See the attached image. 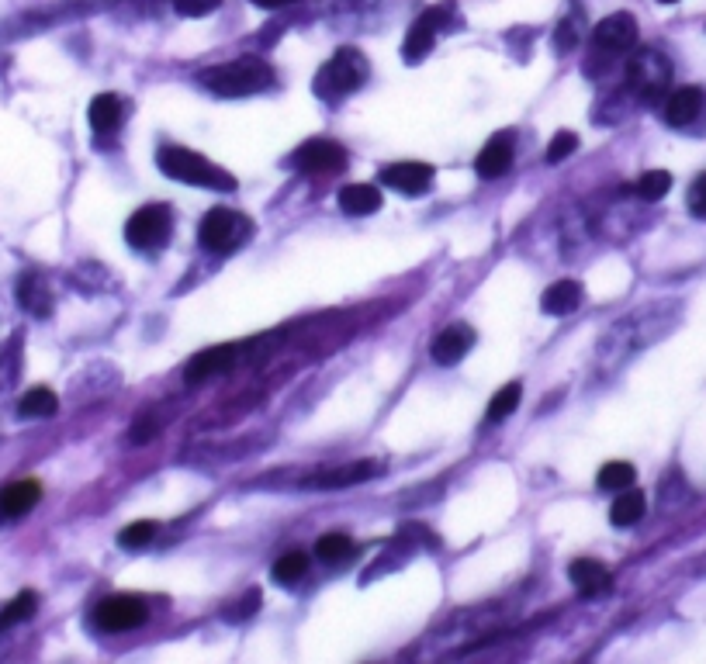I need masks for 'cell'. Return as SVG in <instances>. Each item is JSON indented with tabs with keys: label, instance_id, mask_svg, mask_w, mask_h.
I'll return each mask as SVG.
<instances>
[{
	"label": "cell",
	"instance_id": "cell-1",
	"mask_svg": "<svg viewBox=\"0 0 706 664\" xmlns=\"http://www.w3.org/2000/svg\"><path fill=\"white\" fill-rule=\"evenodd\" d=\"M201 83L205 90L219 97H250V94H260L274 83V70L257 56H243V59H232V63H222L215 70L201 73Z\"/></svg>",
	"mask_w": 706,
	"mask_h": 664
},
{
	"label": "cell",
	"instance_id": "cell-2",
	"mask_svg": "<svg viewBox=\"0 0 706 664\" xmlns=\"http://www.w3.org/2000/svg\"><path fill=\"white\" fill-rule=\"evenodd\" d=\"M160 170L167 173L170 180H180V184H194V187H208V191H236V177L225 173L222 166H215L212 160H205L201 153L184 146H167L160 149Z\"/></svg>",
	"mask_w": 706,
	"mask_h": 664
},
{
	"label": "cell",
	"instance_id": "cell-3",
	"mask_svg": "<svg viewBox=\"0 0 706 664\" xmlns=\"http://www.w3.org/2000/svg\"><path fill=\"white\" fill-rule=\"evenodd\" d=\"M367 73H371V66L357 49H340L315 77V94L326 97V101H340V97L364 87Z\"/></svg>",
	"mask_w": 706,
	"mask_h": 664
},
{
	"label": "cell",
	"instance_id": "cell-4",
	"mask_svg": "<svg viewBox=\"0 0 706 664\" xmlns=\"http://www.w3.org/2000/svg\"><path fill=\"white\" fill-rule=\"evenodd\" d=\"M246 236H250V218L232 208H212L201 218V229H198L201 246L215 249V253H229V249H236Z\"/></svg>",
	"mask_w": 706,
	"mask_h": 664
},
{
	"label": "cell",
	"instance_id": "cell-5",
	"mask_svg": "<svg viewBox=\"0 0 706 664\" xmlns=\"http://www.w3.org/2000/svg\"><path fill=\"white\" fill-rule=\"evenodd\" d=\"M170 232H174V215H170L167 205H142L129 222H125V239H129L135 249L167 246Z\"/></svg>",
	"mask_w": 706,
	"mask_h": 664
},
{
	"label": "cell",
	"instance_id": "cell-6",
	"mask_svg": "<svg viewBox=\"0 0 706 664\" xmlns=\"http://www.w3.org/2000/svg\"><path fill=\"white\" fill-rule=\"evenodd\" d=\"M627 80H630V87L637 90V97L655 101V97L668 87V80H672V66H668V59L662 56V52L644 49V52H637L634 63H630Z\"/></svg>",
	"mask_w": 706,
	"mask_h": 664
},
{
	"label": "cell",
	"instance_id": "cell-7",
	"mask_svg": "<svg viewBox=\"0 0 706 664\" xmlns=\"http://www.w3.org/2000/svg\"><path fill=\"white\" fill-rule=\"evenodd\" d=\"M94 620L101 630L108 633H125V630H135V626L146 623V602L139 595H111L97 606Z\"/></svg>",
	"mask_w": 706,
	"mask_h": 664
},
{
	"label": "cell",
	"instance_id": "cell-8",
	"mask_svg": "<svg viewBox=\"0 0 706 664\" xmlns=\"http://www.w3.org/2000/svg\"><path fill=\"white\" fill-rule=\"evenodd\" d=\"M295 163L302 173H340L347 166V149L333 139H309L295 153Z\"/></svg>",
	"mask_w": 706,
	"mask_h": 664
},
{
	"label": "cell",
	"instance_id": "cell-9",
	"mask_svg": "<svg viewBox=\"0 0 706 664\" xmlns=\"http://www.w3.org/2000/svg\"><path fill=\"white\" fill-rule=\"evenodd\" d=\"M443 21H447V7H430V11L419 14L416 25L409 28V39H405V45H402L405 63H419V59H423L426 52L433 49V42H437V32L443 28Z\"/></svg>",
	"mask_w": 706,
	"mask_h": 664
},
{
	"label": "cell",
	"instance_id": "cell-10",
	"mask_svg": "<svg viewBox=\"0 0 706 664\" xmlns=\"http://www.w3.org/2000/svg\"><path fill=\"white\" fill-rule=\"evenodd\" d=\"M246 346L243 343H225V346H215V350H201L198 357L187 364L184 377L191 384L205 381V377H215V374H225L229 367H236L239 360H243Z\"/></svg>",
	"mask_w": 706,
	"mask_h": 664
},
{
	"label": "cell",
	"instance_id": "cell-11",
	"mask_svg": "<svg viewBox=\"0 0 706 664\" xmlns=\"http://www.w3.org/2000/svg\"><path fill=\"white\" fill-rule=\"evenodd\" d=\"M381 471L378 460H357V464H343V467H329V471H315L302 481L305 488H350L360 485V481H371L374 474Z\"/></svg>",
	"mask_w": 706,
	"mask_h": 664
},
{
	"label": "cell",
	"instance_id": "cell-12",
	"mask_svg": "<svg viewBox=\"0 0 706 664\" xmlns=\"http://www.w3.org/2000/svg\"><path fill=\"white\" fill-rule=\"evenodd\" d=\"M381 184L392 187V191L409 194V198H419V194L430 191L433 166H426V163H395V166H388V170H381Z\"/></svg>",
	"mask_w": 706,
	"mask_h": 664
},
{
	"label": "cell",
	"instance_id": "cell-13",
	"mask_svg": "<svg viewBox=\"0 0 706 664\" xmlns=\"http://www.w3.org/2000/svg\"><path fill=\"white\" fill-rule=\"evenodd\" d=\"M637 42V21L630 14H610L596 25V49L603 52H627Z\"/></svg>",
	"mask_w": 706,
	"mask_h": 664
},
{
	"label": "cell",
	"instance_id": "cell-14",
	"mask_svg": "<svg viewBox=\"0 0 706 664\" xmlns=\"http://www.w3.org/2000/svg\"><path fill=\"white\" fill-rule=\"evenodd\" d=\"M475 346V329L471 326H461V322H454V326H447L443 332H437V339H433L430 353L433 360L443 367H454L457 360L464 357V353Z\"/></svg>",
	"mask_w": 706,
	"mask_h": 664
},
{
	"label": "cell",
	"instance_id": "cell-15",
	"mask_svg": "<svg viewBox=\"0 0 706 664\" xmlns=\"http://www.w3.org/2000/svg\"><path fill=\"white\" fill-rule=\"evenodd\" d=\"M513 160H516L513 139H509V135H495V139H488L482 146V153H478V160H475V170H478V177L495 180V177H502V173H509Z\"/></svg>",
	"mask_w": 706,
	"mask_h": 664
},
{
	"label": "cell",
	"instance_id": "cell-16",
	"mask_svg": "<svg viewBox=\"0 0 706 664\" xmlns=\"http://www.w3.org/2000/svg\"><path fill=\"white\" fill-rule=\"evenodd\" d=\"M706 108V94L700 87H679L672 97L665 101V122L672 128H686L700 118V111Z\"/></svg>",
	"mask_w": 706,
	"mask_h": 664
},
{
	"label": "cell",
	"instance_id": "cell-17",
	"mask_svg": "<svg viewBox=\"0 0 706 664\" xmlns=\"http://www.w3.org/2000/svg\"><path fill=\"white\" fill-rule=\"evenodd\" d=\"M568 578H572V585L582 595H589V599L592 595H603L606 588H610V571L599 561H592V557H578V561L568 564Z\"/></svg>",
	"mask_w": 706,
	"mask_h": 664
},
{
	"label": "cell",
	"instance_id": "cell-18",
	"mask_svg": "<svg viewBox=\"0 0 706 664\" xmlns=\"http://www.w3.org/2000/svg\"><path fill=\"white\" fill-rule=\"evenodd\" d=\"M39 498H42L39 481H14V485H7L4 492H0V512L18 519L25 516V512H32L35 505H39Z\"/></svg>",
	"mask_w": 706,
	"mask_h": 664
},
{
	"label": "cell",
	"instance_id": "cell-19",
	"mask_svg": "<svg viewBox=\"0 0 706 664\" xmlns=\"http://www.w3.org/2000/svg\"><path fill=\"white\" fill-rule=\"evenodd\" d=\"M578 301H582V284L572 281V277H565V281H554L551 288L544 291V298H540V308H544L547 315H554V319H561V315H572L575 312Z\"/></svg>",
	"mask_w": 706,
	"mask_h": 664
},
{
	"label": "cell",
	"instance_id": "cell-20",
	"mask_svg": "<svg viewBox=\"0 0 706 664\" xmlns=\"http://www.w3.org/2000/svg\"><path fill=\"white\" fill-rule=\"evenodd\" d=\"M87 115H90V128H94L97 135H111L125 122V104L118 101L115 94H97L94 101H90Z\"/></svg>",
	"mask_w": 706,
	"mask_h": 664
},
{
	"label": "cell",
	"instance_id": "cell-21",
	"mask_svg": "<svg viewBox=\"0 0 706 664\" xmlns=\"http://www.w3.org/2000/svg\"><path fill=\"white\" fill-rule=\"evenodd\" d=\"M340 208L347 211V215H357V218L374 215V211L381 208V191L371 184H350L340 191Z\"/></svg>",
	"mask_w": 706,
	"mask_h": 664
},
{
	"label": "cell",
	"instance_id": "cell-22",
	"mask_svg": "<svg viewBox=\"0 0 706 664\" xmlns=\"http://www.w3.org/2000/svg\"><path fill=\"white\" fill-rule=\"evenodd\" d=\"M644 509H648L644 492H630V488H623L617 502L610 505V519H613V526H634V523H641Z\"/></svg>",
	"mask_w": 706,
	"mask_h": 664
},
{
	"label": "cell",
	"instance_id": "cell-23",
	"mask_svg": "<svg viewBox=\"0 0 706 664\" xmlns=\"http://www.w3.org/2000/svg\"><path fill=\"white\" fill-rule=\"evenodd\" d=\"M18 298H21V305H25L28 312H35V315H49V308H52V294H49V288H45L42 277H35V274L21 277Z\"/></svg>",
	"mask_w": 706,
	"mask_h": 664
},
{
	"label": "cell",
	"instance_id": "cell-24",
	"mask_svg": "<svg viewBox=\"0 0 706 664\" xmlns=\"http://www.w3.org/2000/svg\"><path fill=\"white\" fill-rule=\"evenodd\" d=\"M637 478L634 464H627V460H610V464L599 467L596 474V485L603 488V492H623V488H630Z\"/></svg>",
	"mask_w": 706,
	"mask_h": 664
},
{
	"label": "cell",
	"instance_id": "cell-25",
	"mask_svg": "<svg viewBox=\"0 0 706 664\" xmlns=\"http://www.w3.org/2000/svg\"><path fill=\"white\" fill-rule=\"evenodd\" d=\"M35 609H39V595H35V592L14 595V599L7 602V606H0V630H11V626L32 620Z\"/></svg>",
	"mask_w": 706,
	"mask_h": 664
},
{
	"label": "cell",
	"instance_id": "cell-26",
	"mask_svg": "<svg viewBox=\"0 0 706 664\" xmlns=\"http://www.w3.org/2000/svg\"><path fill=\"white\" fill-rule=\"evenodd\" d=\"M56 409H59V398L52 395L49 388H32L18 402V412L28 415V419H49V415H56Z\"/></svg>",
	"mask_w": 706,
	"mask_h": 664
},
{
	"label": "cell",
	"instance_id": "cell-27",
	"mask_svg": "<svg viewBox=\"0 0 706 664\" xmlns=\"http://www.w3.org/2000/svg\"><path fill=\"white\" fill-rule=\"evenodd\" d=\"M305 571H309V554H302V550H288L274 561V578L281 585H295Z\"/></svg>",
	"mask_w": 706,
	"mask_h": 664
},
{
	"label": "cell",
	"instance_id": "cell-28",
	"mask_svg": "<svg viewBox=\"0 0 706 664\" xmlns=\"http://www.w3.org/2000/svg\"><path fill=\"white\" fill-rule=\"evenodd\" d=\"M315 554L326 564H343L353 554V540L347 533H326V537H319V543H315Z\"/></svg>",
	"mask_w": 706,
	"mask_h": 664
},
{
	"label": "cell",
	"instance_id": "cell-29",
	"mask_svg": "<svg viewBox=\"0 0 706 664\" xmlns=\"http://www.w3.org/2000/svg\"><path fill=\"white\" fill-rule=\"evenodd\" d=\"M516 405H520V384H506V388H499V395L488 402L485 419L488 422H502L506 415L516 412Z\"/></svg>",
	"mask_w": 706,
	"mask_h": 664
},
{
	"label": "cell",
	"instance_id": "cell-30",
	"mask_svg": "<svg viewBox=\"0 0 706 664\" xmlns=\"http://www.w3.org/2000/svg\"><path fill=\"white\" fill-rule=\"evenodd\" d=\"M668 191H672V173L668 170H648L637 180V194H641L644 201H662Z\"/></svg>",
	"mask_w": 706,
	"mask_h": 664
},
{
	"label": "cell",
	"instance_id": "cell-31",
	"mask_svg": "<svg viewBox=\"0 0 706 664\" xmlns=\"http://www.w3.org/2000/svg\"><path fill=\"white\" fill-rule=\"evenodd\" d=\"M156 537V523H149V519H142V523H129L122 533H118V543H122L125 550H139L146 547V543H153Z\"/></svg>",
	"mask_w": 706,
	"mask_h": 664
},
{
	"label": "cell",
	"instance_id": "cell-32",
	"mask_svg": "<svg viewBox=\"0 0 706 664\" xmlns=\"http://www.w3.org/2000/svg\"><path fill=\"white\" fill-rule=\"evenodd\" d=\"M578 149V135L575 132H558L551 139V146H547V153H544V160L547 163H565L568 156H572Z\"/></svg>",
	"mask_w": 706,
	"mask_h": 664
},
{
	"label": "cell",
	"instance_id": "cell-33",
	"mask_svg": "<svg viewBox=\"0 0 706 664\" xmlns=\"http://www.w3.org/2000/svg\"><path fill=\"white\" fill-rule=\"evenodd\" d=\"M219 4L222 0H174L177 14H184V18H205V14H212Z\"/></svg>",
	"mask_w": 706,
	"mask_h": 664
},
{
	"label": "cell",
	"instance_id": "cell-34",
	"mask_svg": "<svg viewBox=\"0 0 706 664\" xmlns=\"http://www.w3.org/2000/svg\"><path fill=\"white\" fill-rule=\"evenodd\" d=\"M689 211L706 218V173H700L693 180V187H689Z\"/></svg>",
	"mask_w": 706,
	"mask_h": 664
},
{
	"label": "cell",
	"instance_id": "cell-35",
	"mask_svg": "<svg viewBox=\"0 0 706 664\" xmlns=\"http://www.w3.org/2000/svg\"><path fill=\"white\" fill-rule=\"evenodd\" d=\"M257 606H260V592H250L243 602H236V606H229V613H225V620H239V616H253L257 613Z\"/></svg>",
	"mask_w": 706,
	"mask_h": 664
},
{
	"label": "cell",
	"instance_id": "cell-36",
	"mask_svg": "<svg viewBox=\"0 0 706 664\" xmlns=\"http://www.w3.org/2000/svg\"><path fill=\"white\" fill-rule=\"evenodd\" d=\"M575 45H578V28H572V21H565V25L558 28V49L568 52L575 49Z\"/></svg>",
	"mask_w": 706,
	"mask_h": 664
},
{
	"label": "cell",
	"instance_id": "cell-37",
	"mask_svg": "<svg viewBox=\"0 0 706 664\" xmlns=\"http://www.w3.org/2000/svg\"><path fill=\"white\" fill-rule=\"evenodd\" d=\"M257 7H267V11H277V7H288V4H298V0H253Z\"/></svg>",
	"mask_w": 706,
	"mask_h": 664
},
{
	"label": "cell",
	"instance_id": "cell-38",
	"mask_svg": "<svg viewBox=\"0 0 706 664\" xmlns=\"http://www.w3.org/2000/svg\"><path fill=\"white\" fill-rule=\"evenodd\" d=\"M662 4H675V0H662Z\"/></svg>",
	"mask_w": 706,
	"mask_h": 664
}]
</instances>
